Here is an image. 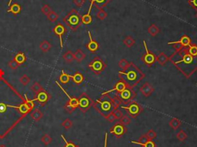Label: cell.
I'll return each mask as SVG.
<instances>
[{"instance_id": "d6986e66", "label": "cell", "mask_w": 197, "mask_h": 147, "mask_svg": "<svg viewBox=\"0 0 197 147\" xmlns=\"http://www.w3.org/2000/svg\"><path fill=\"white\" fill-rule=\"evenodd\" d=\"M181 124H182V122H181L179 119H176V118H172L169 122V126H170L172 129H174V130L177 129L178 128L181 126Z\"/></svg>"}, {"instance_id": "d4e9b609", "label": "cell", "mask_w": 197, "mask_h": 147, "mask_svg": "<svg viewBox=\"0 0 197 147\" xmlns=\"http://www.w3.org/2000/svg\"><path fill=\"white\" fill-rule=\"evenodd\" d=\"M123 43H124V45H125L126 46L128 47V48H130V47L134 46L135 43H136V41H135V39L133 38V37L129 36H126L125 39H124V40H123Z\"/></svg>"}, {"instance_id": "cb8c5ba5", "label": "cell", "mask_w": 197, "mask_h": 147, "mask_svg": "<svg viewBox=\"0 0 197 147\" xmlns=\"http://www.w3.org/2000/svg\"><path fill=\"white\" fill-rule=\"evenodd\" d=\"M63 58L67 63H72L74 60V54L71 51H67L63 54Z\"/></svg>"}, {"instance_id": "6da1fadb", "label": "cell", "mask_w": 197, "mask_h": 147, "mask_svg": "<svg viewBox=\"0 0 197 147\" xmlns=\"http://www.w3.org/2000/svg\"><path fill=\"white\" fill-rule=\"evenodd\" d=\"M169 60L186 78L190 77L197 70V56L191 55L187 47H182L180 50L175 52Z\"/></svg>"}, {"instance_id": "7a4b0ae2", "label": "cell", "mask_w": 197, "mask_h": 147, "mask_svg": "<svg viewBox=\"0 0 197 147\" xmlns=\"http://www.w3.org/2000/svg\"><path fill=\"white\" fill-rule=\"evenodd\" d=\"M120 80L125 83L126 87L133 89L145 78V74L133 63H130L127 68L119 72Z\"/></svg>"}, {"instance_id": "8992f818", "label": "cell", "mask_w": 197, "mask_h": 147, "mask_svg": "<svg viewBox=\"0 0 197 147\" xmlns=\"http://www.w3.org/2000/svg\"><path fill=\"white\" fill-rule=\"evenodd\" d=\"M89 67L95 74H99V73L105 70L106 65L99 57H95L94 60L92 61V63L89 64Z\"/></svg>"}, {"instance_id": "9c48e42d", "label": "cell", "mask_w": 197, "mask_h": 147, "mask_svg": "<svg viewBox=\"0 0 197 147\" xmlns=\"http://www.w3.org/2000/svg\"><path fill=\"white\" fill-rule=\"evenodd\" d=\"M93 105V101L86 94H82L79 99V107L82 112H85Z\"/></svg>"}, {"instance_id": "f35d334b", "label": "cell", "mask_w": 197, "mask_h": 147, "mask_svg": "<svg viewBox=\"0 0 197 147\" xmlns=\"http://www.w3.org/2000/svg\"><path fill=\"white\" fill-rule=\"evenodd\" d=\"M69 103L70 106H72L74 109L79 107V99H76V98H69V101L68 102Z\"/></svg>"}, {"instance_id": "83f0119b", "label": "cell", "mask_w": 197, "mask_h": 147, "mask_svg": "<svg viewBox=\"0 0 197 147\" xmlns=\"http://www.w3.org/2000/svg\"><path fill=\"white\" fill-rule=\"evenodd\" d=\"M92 18L90 15V13H87L83 15L82 16H81V22L82 23L85 24V25H89L92 22Z\"/></svg>"}, {"instance_id": "52a82bcc", "label": "cell", "mask_w": 197, "mask_h": 147, "mask_svg": "<svg viewBox=\"0 0 197 147\" xmlns=\"http://www.w3.org/2000/svg\"><path fill=\"white\" fill-rule=\"evenodd\" d=\"M129 106H122L121 108L124 109H126L129 112L130 116L133 118H137L139 115L143 111V108L141 107L140 105H139L138 103H137L136 102H131L130 103H129Z\"/></svg>"}, {"instance_id": "ac0fdd59", "label": "cell", "mask_w": 197, "mask_h": 147, "mask_svg": "<svg viewBox=\"0 0 197 147\" xmlns=\"http://www.w3.org/2000/svg\"><path fill=\"white\" fill-rule=\"evenodd\" d=\"M7 12H12L14 15H17V14H19L20 12H21V6L20 5L17 3H14L12 5H10L9 9H8L6 11Z\"/></svg>"}, {"instance_id": "f907efd6", "label": "cell", "mask_w": 197, "mask_h": 147, "mask_svg": "<svg viewBox=\"0 0 197 147\" xmlns=\"http://www.w3.org/2000/svg\"><path fill=\"white\" fill-rule=\"evenodd\" d=\"M64 108H65V109L67 111V112H69V113H72V112L74 111V109H75L72 106H70V105H69V103H67L66 105H65Z\"/></svg>"}, {"instance_id": "ee69618b", "label": "cell", "mask_w": 197, "mask_h": 147, "mask_svg": "<svg viewBox=\"0 0 197 147\" xmlns=\"http://www.w3.org/2000/svg\"><path fill=\"white\" fill-rule=\"evenodd\" d=\"M146 135H147V137L149 138V139H151V140L156 139V132H155L153 129H150V130L148 131L147 133H146Z\"/></svg>"}, {"instance_id": "836d02e7", "label": "cell", "mask_w": 197, "mask_h": 147, "mask_svg": "<svg viewBox=\"0 0 197 147\" xmlns=\"http://www.w3.org/2000/svg\"><path fill=\"white\" fill-rule=\"evenodd\" d=\"M46 16H47L48 19L51 22H56L58 19V18H59V15L56 12H54V11H51Z\"/></svg>"}, {"instance_id": "277c9868", "label": "cell", "mask_w": 197, "mask_h": 147, "mask_svg": "<svg viewBox=\"0 0 197 147\" xmlns=\"http://www.w3.org/2000/svg\"><path fill=\"white\" fill-rule=\"evenodd\" d=\"M63 22L72 31H76L81 26V15L77 10L72 9L66 16L63 18Z\"/></svg>"}, {"instance_id": "30bf717a", "label": "cell", "mask_w": 197, "mask_h": 147, "mask_svg": "<svg viewBox=\"0 0 197 147\" xmlns=\"http://www.w3.org/2000/svg\"><path fill=\"white\" fill-rule=\"evenodd\" d=\"M126 126L122 125L121 123H116L115 124L111 129H110L109 132L112 135H114L116 138H121L124 134L126 132Z\"/></svg>"}, {"instance_id": "7402d4cb", "label": "cell", "mask_w": 197, "mask_h": 147, "mask_svg": "<svg viewBox=\"0 0 197 147\" xmlns=\"http://www.w3.org/2000/svg\"><path fill=\"white\" fill-rule=\"evenodd\" d=\"M40 48L43 53H47L51 49V44L49 43V42L44 40V41H43L40 43Z\"/></svg>"}, {"instance_id": "74e56055", "label": "cell", "mask_w": 197, "mask_h": 147, "mask_svg": "<svg viewBox=\"0 0 197 147\" xmlns=\"http://www.w3.org/2000/svg\"><path fill=\"white\" fill-rule=\"evenodd\" d=\"M119 121H120L119 123H121L122 125H123V126H126L130 123V122H131V119H130L128 116H123V117L119 119Z\"/></svg>"}, {"instance_id": "ab89813d", "label": "cell", "mask_w": 197, "mask_h": 147, "mask_svg": "<svg viewBox=\"0 0 197 147\" xmlns=\"http://www.w3.org/2000/svg\"><path fill=\"white\" fill-rule=\"evenodd\" d=\"M41 141L45 144V145H49V143L52 142V138L51 136H49L48 134H45L42 136Z\"/></svg>"}, {"instance_id": "db71d44e", "label": "cell", "mask_w": 197, "mask_h": 147, "mask_svg": "<svg viewBox=\"0 0 197 147\" xmlns=\"http://www.w3.org/2000/svg\"><path fill=\"white\" fill-rule=\"evenodd\" d=\"M9 106V105L4 104V103H0V113H3L6 111L7 107Z\"/></svg>"}, {"instance_id": "5bb4252c", "label": "cell", "mask_w": 197, "mask_h": 147, "mask_svg": "<svg viewBox=\"0 0 197 147\" xmlns=\"http://www.w3.org/2000/svg\"><path fill=\"white\" fill-rule=\"evenodd\" d=\"M175 43H178V44H180L182 47H188L189 45H191V39L188 36L184 35L181 37L179 41H175V42H169L168 43V45H172L175 44Z\"/></svg>"}, {"instance_id": "bcb514c9", "label": "cell", "mask_w": 197, "mask_h": 147, "mask_svg": "<svg viewBox=\"0 0 197 147\" xmlns=\"http://www.w3.org/2000/svg\"><path fill=\"white\" fill-rule=\"evenodd\" d=\"M112 113H113L114 116H115L116 119H119H119H121V118L123 117V112H122L121 111H120L119 109H114L113 112H112Z\"/></svg>"}, {"instance_id": "681fc988", "label": "cell", "mask_w": 197, "mask_h": 147, "mask_svg": "<svg viewBox=\"0 0 197 147\" xmlns=\"http://www.w3.org/2000/svg\"><path fill=\"white\" fill-rule=\"evenodd\" d=\"M61 137L63 138V139L64 140L65 143H66V145H65V147H78L77 145H75V144H74L73 142H68V141H66V139H65L64 136H63V135H61Z\"/></svg>"}, {"instance_id": "2e32d148", "label": "cell", "mask_w": 197, "mask_h": 147, "mask_svg": "<svg viewBox=\"0 0 197 147\" xmlns=\"http://www.w3.org/2000/svg\"><path fill=\"white\" fill-rule=\"evenodd\" d=\"M126 88V86L125 83H123V81H121V80H119V81L118 83L115 85V86H114L113 89H110V90H108V91L102 93V95H107L108 93H112V92H116V93H120V92L123 91V89H125Z\"/></svg>"}, {"instance_id": "7bdbcfd3", "label": "cell", "mask_w": 197, "mask_h": 147, "mask_svg": "<svg viewBox=\"0 0 197 147\" xmlns=\"http://www.w3.org/2000/svg\"><path fill=\"white\" fill-rule=\"evenodd\" d=\"M138 145H142L143 147H156L155 142L151 139H149L147 142H144V143H139Z\"/></svg>"}, {"instance_id": "d590c367", "label": "cell", "mask_w": 197, "mask_h": 147, "mask_svg": "<svg viewBox=\"0 0 197 147\" xmlns=\"http://www.w3.org/2000/svg\"><path fill=\"white\" fill-rule=\"evenodd\" d=\"M188 52L192 56H197V46L196 45L191 44L187 47Z\"/></svg>"}, {"instance_id": "680465c9", "label": "cell", "mask_w": 197, "mask_h": 147, "mask_svg": "<svg viewBox=\"0 0 197 147\" xmlns=\"http://www.w3.org/2000/svg\"><path fill=\"white\" fill-rule=\"evenodd\" d=\"M195 17L197 18V10H196V13H195Z\"/></svg>"}, {"instance_id": "91938a15", "label": "cell", "mask_w": 197, "mask_h": 147, "mask_svg": "<svg viewBox=\"0 0 197 147\" xmlns=\"http://www.w3.org/2000/svg\"><path fill=\"white\" fill-rule=\"evenodd\" d=\"M1 147H2V146H1Z\"/></svg>"}, {"instance_id": "816d5d0a", "label": "cell", "mask_w": 197, "mask_h": 147, "mask_svg": "<svg viewBox=\"0 0 197 147\" xmlns=\"http://www.w3.org/2000/svg\"><path fill=\"white\" fill-rule=\"evenodd\" d=\"M85 2V0H73V3L77 7H82Z\"/></svg>"}, {"instance_id": "e575fe53", "label": "cell", "mask_w": 197, "mask_h": 147, "mask_svg": "<svg viewBox=\"0 0 197 147\" xmlns=\"http://www.w3.org/2000/svg\"><path fill=\"white\" fill-rule=\"evenodd\" d=\"M16 108H18L19 111L21 113H22V114H26L27 112H29V111L30 110L29 108L27 106V105L26 104V103L21 104L19 107H16Z\"/></svg>"}, {"instance_id": "7c38bea8", "label": "cell", "mask_w": 197, "mask_h": 147, "mask_svg": "<svg viewBox=\"0 0 197 147\" xmlns=\"http://www.w3.org/2000/svg\"><path fill=\"white\" fill-rule=\"evenodd\" d=\"M140 90L145 97H148L154 92V88L149 83H146L144 85H143V86L140 88Z\"/></svg>"}, {"instance_id": "b9f144b4", "label": "cell", "mask_w": 197, "mask_h": 147, "mask_svg": "<svg viewBox=\"0 0 197 147\" xmlns=\"http://www.w3.org/2000/svg\"><path fill=\"white\" fill-rule=\"evenodd\" d=\"M62 126L65 128L66 129H70L72 126V122L69 119H66V120H64L62 123Z\"/></svg>"}, {"instance_id": "ffe728a7", "label": "cell", "mask_w": 197, "mask_h": 147, "mask_svg": "<svg viewBox=\"0 0 197 147\" xmlns=\"http://www.w3.org/2000/svg\"><path fill=\"white\" fill-rule=\"evenodd\" d=\"M85 58V55L81 50H77V51L74 53V60H76L78 63L82 62Z\"/></svg>"}, {"instance_id": "3957f363", "label": "cell", "mask_w": 197, "mask_h": 147, "mask_svg": "<svg viewBox=\"0 0 197 147\" xmlns=\"http://www.w3.org/2000/svg\"><path fill=\"white\" fill-rule=\"evenodd\" d=\"M92 106L96 109L97 112L105 119L110 113L113 112L114 109H118L112 98L106 95H102V97L97 99L95 102H93Z\"/></svg>"}, {"instance_id": "1f68e13d", "label": "cell", "mask_w": 197, "mask_h": 147, "mask_svg": "<svg viewBox=\"0 0 197 147\" xmlns=\"http://www.w3.org/2000/svg\"><path fill=\"white\" fill-rule=\"evenodd\" d=\"M96 16L98 19L104 20L107 17V13L105 10L102 9H98V11L96 14Z\"/></svg>"}, {"instance_id": "5b68a950", "label": "cell", "mask_w": 197, "mask_h": 147, "mask_svg": "<svg viewBox=\"0 0 197 147\" xmlns=\"http://www.w3.org/2000/svg\"><path fill=\"white\" fill-rule=\"evenodd\" d=\"M116 96L120 99L123 104L128 105L129 103L133 102V99L137 96V94L133 91V89L126 87L125 89H123L122 92L117 93Z\"/></svg>"}, {"instance_id": "6f0895ef", "label": "cell", "mask_w": 197, "mask_h": 147, "mask_svg": "<svg viewBox=\"0 0 197 147\" xmlns=\"http://www.w3.org/2000/svg\"><path fill=\"white\" fill-rule=\"evenodd\" d=\"M12 1V0H9V3H8V6H10V4H11Z\"/></svg>"}, {"instance_id": "7dc6e473", "label": "cell", "mask_w": 197, "mask_h": 147, "mask_svg": "<svg viewBox=\"0 0 197 147\" xmlns=\"http://www.w3.org/2000/svg\"><path fill=\"white\" fill-rule=\"evenodd\" d=\"M9 67L11 68L12 70H16L17 68L19 67V63H17V62L15 60H12V61H10L9 63Z\"/></svg>"}, {"instance_id": "ba28073f", "label": "cell", "mask_w": 197, "mask_h": 147, "mask_svg": "<svg viewBox=\"0 0 197 147\" xmlns=\"http://www.w3.org/2000/svg\"><path fill=\"white\" fill-rule=\"evenodd\" d=\"M143 46H144L145 50H146V53L141 58L142 61L146 64L147 66H150L153 64H154L156 61V56L153 54V53L150 52V50H148L147 45H146V40H143Z\"/></svg>"}, {"instance_id": "60d3db41", "label": "cell", "mask_w": 197, "mask_h": 147, "mask_svg": "<svg viewBox=\"0 0 197 147\" xmlns=\"http://www.w3.org/2000/svg\"><path fill=\"white\" fill-rule=\"evenodd\" d=\"M20 83L23 85V86H27V85L30 82V79L27 75H23L21 78H20L19 80Z\"/></svg>"}, {"instance_id": "484cf974", "label": "cell", "mask_w": 197, "mask_h": 147, "mask_svg": "<svg viewBox=\"0 0 197 147\" xmlns=\"http://www.w3.org/2000/svg\"><path fill=\"white\" fill-rule=\"evenodd\" d=\"M43 115L42 113V112L40 110H39V109H35L31 113V117L35 121H40L42 119V117H43Z\"/></svg>"}, {"instance_id": "f1b7e54d", "label": "cell", "mask_w": 197, "mask_h": 147, "mask_svg": "<svg viewBox=\"0 0 197 147\" xmlns=\"http://www.w3.org/2000/svg\"><path fill=\"white\" fill-rule=\"evenodd\" d=\"M31 90L33 92L35 95H38L40 92L43 91V88L40 86V83H35L33 86H31Z\"/></svg>"}, {"instance_id": "f5cc1de1", "label": "cell", "mask_w": 197, "mask_h": 147, "mask_svg": "<svg viewBox=\"0 0 197 147\" xmlns=\"http://www.w3.org/2000/svg\"><path fill=\"white\" fill-rule=\"evenodd\" d=\"M106 119L109 122H113L114 121L116 120V119L115 116H114V114H113V113H112H112H110V114L108 116H107Z\"/></svg>"}, {"instance_id": "f6af8a7d", "label": "cell", "mask_w": 197, "mask_h": 147, "mask_svg": "<svg viewBox=\"0 0 197 147\" xmlns=\"http://www.w3.org/2000/svg\"><path fill=\"white\" fill-rule=\"evenodd\" d=\"M41 11L44 15H47L49 12H51L52 10H51V8L49 7V5H47V4H46V5H44L43 7H42Z\"/></svg>"}, {"instance_id": "603a6c76", "label": "cell", "mask_w": 197, "mask_h": 147, "mask_svg": "<svg viewBox=\"0 0 197 147\" xmlns=\"http://www.w3.org/2000/svg\"><path fill=\"white\" fill-rule=\"evenodd\" d=\"M148 32L150 33V35L152 36H156L158 33L159 32V27L156 25H155V24H153V25H151L148 28Z\"/></svg>"}, {"instance_id": "4316f807", "label": "cell", "mask_w": 197, "mask_h": 147, "mask_svg": "<svg viewBox=\"0 0 197 147\" xmlns=\"http://www.w3.org/2000/svg\"><path fill=\"white\" fill-rule=\"evenodd\" d=\"M48 98H49V96H48L47 93L44 91H42L37 95V100H39L41 103H45L46 101L48 100Z\"/></svg>"}, {"instance_id": "44dd1931", "label": "cell", "mask_w": 197, "mask_h": 147, "mask_svg": "<svg viewBox=\"0 0 197 147\" xmlns=\"http://www.w3.org/2000/svg\"><path fill=\"white\" fill-rule=\"evenodd\" d=\"M70 76V78H72L74 83H76V84H80V83H82L84 80L83 76H82L80 73H76L74 76Z\"/></svg>"}, {"instance_id": "d6a6232c", "label": "cell", "mask_w": 197, "mask_h": 147, "mask_svg": "<svg viewBox=\"0 0 197 147\" xmlns=\"http://www.w3.org/2000/svg\"><path fill=\"white\" fill-rule=\"evenodd\" d=\"M14 60H15L19 64H22V63H23L26 61V56H25V55L23 54L22 53H18V54L15 56V59H14Z\"/></svg>"}, {"instance_id": "c3c4849f", "label": "cell", "mask_w": 197, "mask_h": 147, "mask_svg": "<svg viewBox=\"0 0 197 147\" xmlns=\"http://www.w3.org/2000/svg\"><path fill=\"white\" fill-rule=\"evenodd\" d=\"M187 2L191 8L197 10V0H188Z\"/></svg>"}, {"instance_id": "8fae6325", "label": "cell", "mask_w": 197, "mask_h": 147, "mask_svg": "<svg viewBox=\"0 0 197 147\" xmlns=\"http://www.w3.org/2000/svg\"><path fill=\"white\" fill-rule=\"evenodd\" d=\"M89 2H90V8H89V12L88 13L90 12V10L92 9V5H95V6L97 7L98 9H102L104 8L105 6H106L112 0H89Z\"/></svg>"}, {"instance_id": "f546056e", "label": "cell", "mask_w": 197, "mask_h": 147, "mask_svg": "<svg viewBox=\"0 0 197 147\" xmlns=\"http://www.w3.org/2000/svg\"><path fill=\"white\" fill-rule=\"evenodd\" d=\"M176 138H177L179 141H181V142H183V141L186 140V138H187V134L185 132V131L181 129V130H179V132H178V133L176 134Z\"/></svg>"}, {"instance_id": "e0dca14e", "label": "cell", "mask_w": 197, "mask_h": 147, "mask_svg": "<svg viewBox=\"0 0 197 147\" xmlns=\"http://www.w3.org/2000/svg\"><path fill=\"white\" fill-rule=\"evenodd\" d=\"M156 61L161 66H164L166 65V63L169 61V57L166 55V53H160L158 56L156 57Z\"/></svg>"}, {"instance_id": "9f6ffc18", "label": "cell", "mask_w": 197, "mask_h": 147, "mask_svg": "<svg viewBox=\"0 0 197 147\" xmlns=\"http://www.w3.org/2000/svg\"><path fill=\"white\" fill-rule=\"evenodd\" d=\"M107 139H108V133L105 134V142H104V147H107Z\"/></svg>"}, {"instance_id": "9a60e30c", "label": "cell", "mask_w": 197, "mask_h": 147, "mask_svg": "<svg viewBox=\"0 0 197 147\" xmlns=\"http://www.w3.org/2000/svg\"><path fill=\"white\" fill-rule=\"evenodd\" d=\"M54 32L56 35L59 36V39H60V46L61 48H63V39H62V36H63L65 32H66V28L63 26V25L59 23L55 26L54 28Z\"/></svg>"}, {"instance_id": "11a10c76", "label": "cell", "mask_w": 197, "mask_h": 147, "mask_svg": "<svg viewBox=\"0 0 197 147\" xmlns=\"http://www.w3.org/2000/svg\"><path fill=\"white\" fill-rule=\"evenodd\" d=\"M25 103L27 105V106L29 108V109H32L33 108V106H34V104H33V102H32V101L28 100V99H26V102Z\"/></svg>"}, {"instance_id": "4dcf8cb0", "label": "cell", "mask_w": 197, "mask_h": 147, "mask_svg": "<svg viewBox=\"0 0 197 147\" xmlns=\"http://www.w3.org/2000/svg\"><path fill=\"white\" fill-rule=\"evenodd\" d=\"M69 79H70L69 75L66 74V73H65L64 72H63L62 74H61V76H59V80H60L61 83H63V84H66V83H69Z\"/></svg>"}, {"instance_id": "4fadbf2b", "label": "cell", "mask_w": 197, "mask_h": 147, "mask_svg": "<svg viewBox=\"0 0 197 147\" xmlns=\"http://www.w3.org/2000/svg\"><path fill=\"white\" fill-rule=\"evenodd\" d=\"M88 35H89V42L87 45H86V47H87L88 50H89L92 53H95L97 50H98V44L96 41L92 39V35H91V32L89 31H88Z\"/></svg>"}, {"instance_id": "8d00e7d4", "label": "cell", "mask_w": 197, "mask_h": 147, "mask_svg": "<svg viewBox=\"0 0 197 147\" xmlns=\"http://www.w3.org/2000/svg\"><path fill=\"white\" fill-rule=\"evenodd\" d=\"M129 64H130V63H129L126 60H125V59H122V60H119L118 65H119V67L122 70H124L126 68H127V66H129Z\"/></svg>"}, {"instance_id": "94428289", "label": "cell", "mask_w": 197, "mask_h": 147, "mask_svg": "<svg viewBox=\"0 0 197 147\" xmlns=\"http://www.w3.org/2000/svg\"><path fill=\"white\" fill-rule=\"evenodd\" d=\"M196 85H197V84H196Z\"/></svg>"}]
</instances>
